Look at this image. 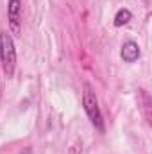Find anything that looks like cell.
<instances>
[{
	"label": "cell",
	"instance_id": "cell-1",
	"mask_svg": "<svg viewBox=\"0 0 152 154\" xmlns=\"http://www.w3.org/2000/svg\"><path fill=\"white\" fill-rule=\"evenodd\" d=\"M0 59H2V66H4V74L7 77L14 75V68H16V48H14V41L11 38L9 32H0Z\"/></svg>",
	"mask_w": 152,
	"mask_h": 154
},
{
	"label": "cell",
	"instance_id": "cell-2",
	"mask_svg": "<svg viewBox=\"0 0 152 154\" xmlns=\"http://www.w3.org/2000/svg\"><path fill=\"white\" fill-rule=\"evenodd\" d=\"M82 106H84V111L90 118V122L102 133L104 131V118L100 113V108H99V100L95 97V91L91 90L90 84H84V95H82Z\"/></svg>",
	"mask_w": 152,
	"mask_h": 154
},
{
	"label": "cell",
	"instance_id": "cell-3",
	"mask_svg": "<svg viewBox=\"0 0 152 154\" xmlns=\"http://www.w3.org/2000/svg\"><path fill=\"white\" fill-rule=\"evenodd\" d=\"M7 18H9V27L13 34H20V25H22V2L20 0L7 2Z\"/></svg>",
	"mask_w": 152,
	"mask_h": 154
},
{
	"label": "cell",
	"instance_id": "cell-4",
	"mask_svg": "<svg viewBox=\"0 0 152 154\" xmlns=\"http://www.w3.org/2000/svg\"><path fill=\"white\" fill-rule=\"evenodd\" d=\"M140 54H141V52H140V47H138L136 41H125V43L122 45L120 56H122V59H123L125 63H134V61H138Z\"/></svg>",
	"mask_w": 152,
	"mask_h": 154
},
{
	"label": "cell",
	"instance_id": "cell-5",
	"mask_svg": "<svg viewBox=\"0 0 152 154\" xmlns=\"http://www.w3.org/2000/svg\"><path fill=\"white\" fill-rule=\"evenodd\" d=\"M131 18H132V14H131V11L129 9H120L118 13H116V16H114V27H122V25H127L129 22H131Z\"/></svg>",
	"mask_w": 152,
	"mask_h": 154
},
{
	"label": "cell",
	"instance_id": "cell-6",
	"mask_svg": "<svg viewBox=\"0 0 152 154\" xmlns=\"http://www.w3.org/2000/svg\"><path fill=\"white\" fill-rule=\"evenodd\" d=\"M22 154H32V151H31V147H27V149H23V152Z\"/></svg>",
	"mask_w": 152,
	"mask_h": 154
}]
</instances>
